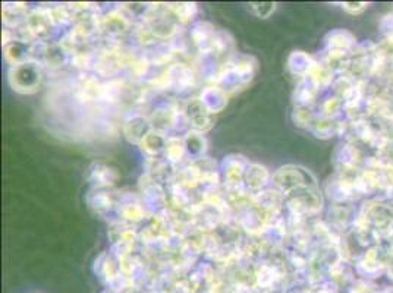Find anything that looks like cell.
I'll return each instance as SVG.
<instances>
[{
    "label": "cell",
    "instance_id": "ffe728a7",
    "mask_svg": "<svg viewBox=\"0 0 393 293\" xmlns=\"http://www.w3.org/2000/svg\"><path fill=\"white\" fill-rule=\"evenodd\" d=\"M184 144L187 149V155L191 157L194 162L203 159L207 153V140L204 138L203 133L189 131L184 137Z\"/></svg>",
    "mask_w": 393,
    "mask_h": 293
},
{
    "label": "cell",
    "instance_id": "d6986e66",
    "mask_svg": "<svg viewBox=\"0 0 393 293\" xmlns=\"http://www.w3.org/2000/svg\"><path fill=\"white\" fill-rule=\"evenodd\" d=\"M288 66H289V71L294 75L301 76V78H307V76H311L312 71L316 69L317 63L314 62L304 52H294L289 56Z\"/></svg>",
    "mask_w": 393,
    "mask_h": 293
},
{
    "label": "cell",
    "instance_id": "8992f818",
    "mask_svg": "<svg viewBox=\"0 0 393 293\" xmlns=\"http://www.w3.org/2000/svg\"><path fill=\"white\" fill-rule=\"evenodd\" d=\"M25 25L36 41H47L52 36V31L58 27L52 17L50 8L43 6L31 10Z\"/></svg>",
    "mask_w": 393,
    "mask_h": 293
},
{
    "label": "cell",
    "instance_id": "6da1fadb",
    "mask_svg": "<svg viewBox=\"0 0 393 293\" xmlns=\"http://www.w3.org/2000/svg\"><path fill=\"white\" fill-rule=\"evenodd\" d=\"M255 71L257 61L254 58L245 54H233L222 66L215 80V85L223 89L226 94H235L251 83Z\"/></svg>",
    "mask_w": 393,
    "mask_h": 293
},
{
    "label": "cell",
    "instance_id": "ac0fdd59",
    "mask_svg": "<svg viewBox=\"0 0 393 293\" xmlns=\"http://www.w3.org/2000/svg\"><path fill=\"white\" fill-rule=\"evenodd\" d=\"M32 44L24 41H14L5 47V59L10 66H18L32 61Z\"/></svg>",
    "mask_w": 393,
    "mask_h": 293
},
{
    "label": "cell",
    "instance_id": "8fae6325",
    "mask_svg": "<svg viewBox=\"0 0 393 293\" xmlns=\"http://www.w3.org/2000/svg\"><path fill=\"white\" fill-rule=\"evenodd\" d=\"M217 32L210 22H197L191 30V40L201 54H207L215 49Z\"/></svg>",
    "mask_w": 393,
    "mask_h": 293
},
{
    "label": "cell",
    "instance_id": "5b68a950",
    "mask_svg": "<svg viewBox=\"0 0 393 293\" xmlns=\"http://www.w3.org/2000/svg\"><path fill=\"white\" fill-rule=\"evenodd\" d=\"M251 163L245 159L244 155L240 154H231L228 157H224V160L220 167V175L223 176L224 185L229 191H237V189H245L244 180H245V173L246 169H248Z\"/></svg>",
    "mask_w": 393,
    "mask_h": 293
},
{
    "label": "cell",
    "instance_id": "9c48e42d",
    "mask_svg": "<svg viewBox=\"0 0 393 293\" xmlns=\"http://www.w3.org/2000/svg\"><path fill=\"white\" fill-rule=\"evenodd\" d=\"M153 131L149 118L141 113H131L123 122L122 132L131 144L140 145L142 140Z\"/></svg>",
    "mask_w": 393,
    "mask_h": 293
},
{
    "label": "cell",
    "instance_id": "7c38bea8",
    "mask_svg": "<svg viewBox=\"0 0 393 293\" xmlns=\"http://www.w3.org/2000/svg\"><path fill=\"white\" fill-rule=\"evenodd\" d=\"M88 180L92 182L93 188L109 189L116 185V182L119 180V173L114 167H110L107 164L94 163L88 171Z\"/></svg>",
    "mask_w": 393,
    "mask_h": 293
},
{
    "label": "cell",
    "instance_id": "e0dca14e",
    "mask_svg": "<svg viewBox=\"0 0 393 293\" xmlns=\"http://www.w3.org/2000/svg\"><path fill=\"white\" fill-rule=\"evenodd\" d=\"M200 101L206 106L211 115L219 113L228 105V94L217 85L206 87L200 94Z\"/></svg>",
    "mask_w": 393,
    "mask_h": 293
},
{
    "label": "cell",
    "instance_id": "484cf974",
    "mask_svg": "<svg viewBox=\"0 0 393 293\" xmlns=\"http://www.w3.org/2000/svg\"><path fill=\"white\" fill-rule=\"evenodd\" d=\"M277 8V3H251L250 9L253 10V14L258 18H268Z\"/></svg>",
    "mask_w": 393,
    "mask_h": 293
},
{
    "label": "cell",
    "instance_id": "7402d4cb",
    "mask_svg": "<svg viewBox=\"0 0 393 293\" xmlns=\"http://www.w3.org/2000/svg\"><path fill=\"white\" fill-rule=\"evenodd\" d=\"M164 159L169 162L171 164H176L179 162H182V159L187 157V149L184 144V138L175 137V135H169L164 145Z\"/></svg>",
    "mask_w": 393,
    "mask_h": 293
},
{
    "label": "cell",
    "instance_id": "4316f807",
    "mask_svg": "<svg viewBox=\"0 0 393 293\" xmlns=\"http://www.w3.org/2000/svg\"><path fill=\"white\" fill-rule=\"evenodd\" d=\"M342 8L351 15H359L368 8V3H341Z\"/></svg>",
    "mask_w": 393,
    "mask_h": 293
},
{
    "label": "cell",
    "instance_id": "5bb4252c",
    "mask_svg": "<svg viewBox=\"0 0 393 293\" xmlns=\"http://www.w3.org/2000/svg\"><path fill=\"white\" fill-rule=\"evenodd\" d=\"M167 71L171 74V81H172L171 89H173V91L182 93L194 87L195 76L193 69H191L187 63H173L171 66H167Z\"/></svg>",
    "mask_w": 393,
    "mask_h": 293
},
{
    "label": "cell",
    "instance_id": "9a60e30c",
    "mask_svg": "<svg viewBox=\"0 0 393 293\" xmlns=\"http://www.w3.org/2000/svg\"><path fill=\"white\" fill-rule=\"evenodd\" d=\"M268 179H270V175H268L267 169L264 166L251 163L248 169H246V173H245V180H244L245 189L248 191L251 195L262 193V191L266 188V185L268 184Z\"/></svg>",
    "mask_w": 393,
    "mask_h": 293
},
{
    "label": "cell",
    "instance_id": "52a82bcc",
    "mask_svg": "<svg viewBox=\"0 0 393 293\" xmlns=\"http://www.w3.org/2000/svg\"><path fill=\"white\" fill-rule=\"evenodd\" d=\"M131 27L129 17L123 12L122 8L111 10V12L100 18L98 32H102L106 40H115L127 34Z\"/></svg>",
    "mask_w": 393,
    "mask_h": 293
},
{
    "label": "cell",
    "instance_id": "4fadbf2b",
    "mask_svg": "<svg viewBox=\"0 0 393 293\" xmlns=\"http://www.w3.org/2000/svg\"><path fill=\"white\" fill-rule=\"evenodd\" d=\"M87 204L94 213L100 214V216L109 214L114 208L118 210V199L114 198V195L107 189L93 188L87 195Z\"/></svg>",
    "mask_w": 393,
    "mask_h": 293
},
{
    "label": "cell",
    "instance_id": "7a4b0ae2",
    "mask_svg": "<svg viewBox=\"0 0 393 293\" xmlns=\"http://www.w3.org/2000/svg\"><path fill=\"white\" fill-rule=\"evenodd\" d=\"M43 80V66L36 61H28L18 66H10L8 81L19 94L36 93Z\"/></svg>",
    "mask_w": 393,
    "mask_h": 293
},
{
    "label": "cell",
    "instance_id": "30bf717a",
    "mask_svg": "<svg viewBox=\"0 0 393 293\" xmlns=\"http://www.w3.org/2000/svg\"><path fill=\"white\" fill-rule=\"evenodd\" d=\"M118 214L129 223H140L149 216L142 201L134 194H123L118 198Z\"/></svg>",
    "mask_w": 393,
    "mask_h": 293
},
{
    "label": "cell",
    "instance_id": "2e32d148",
    "mask_svg": "<svg viewBox=\"0 0 393 293\" xmlns=\"http://www.w3.org/2000/svg\"><path fill=\"white\" fill-rule=\"evenodd\" d=\"M2 14H3L5 28L10 30L24 27L30 17L27 3H3Z\"/></svg>",
    "mask_w": 393,
    "mask_h": 293
},
{
    "label": "cell",
    "instance_id": "ba28073f",
    "mask_svg": "<svg viewBox=\"0 0 393 293\" xmlns=\"http://www.w3.org/2000/svg\"><path fill=\"white\" fill-rule=\"evenodd\" d=\"M182 111L188 120L191 131L204 133L211 129L213 115L206 109V106L201 103L200 98H194V100L188 101Z\"/></svg>",
    "mask_w": 393,
    "mask_h": 293
},
{
    "label": "cell",
    "instance_id": "cb8c5ba5",
    "mask_svg": "<svg viewBox=\"0 0 393 293\" xmlns=\"http://www.w3.org/2000/svg\"><path fill=\"white\" fill-rule=\"evenodd\" d=\"M354 39L351 34L348 32H342V31H334L330 32L328 39H326V44H328V47L330 52L336 53V52H345L346 49H350V46L352 44Z\"/></svg>",
    "mask_w": 393,
    "mask_h": 293
},
{
    "label": "cell",
    "instance_id": "d4e9b609",
    "mask_svg": "<svg viewBox=\"0 0 393 293\" xmlns=\"http://www.w3.org/2000/svg\"><path fill=\"white\" fill-rule=\"evenodd\" d=\"M294 120H295V125L298 127H311L314 123L312 113L306 106H299L298 109H295Z\"/></svg>",
    "mask_w": 393,
    "mask_h": 293
},
{
    "label": "cell",
    "instance_id": "603a6c76",
    "mask_svg": "<svg viewBox=\"0 0 393 293\" xmlns=\"http://www.w3.org/2000/svg\"><path fill=\"white\" fill-rule=\"evenodd\" d=\"M166 8L169 9V12L178 19L179 24L189 22L198 12L195 3H167Z\"/></svg>",
    "mask_w": 393,
    "mask_h": 293
},
{
    "label": "cell",
    "instance_id": "44dd1931",
    "mask_svg": "<svg viewBox=\"0 0 393 293\" xmlns=\"http://www.w3.org/2000/svg\"><path fill=\"white\" fill-rule=\"evenodd\" d=\"M166 141H167V135L153 129L147 137L142 140L140 146L141 150L147 154L149 159H153V157H159L160 154H163Z\"/></svg>",
    "mask_w": 393,
    "mask_h": 293
},
{
    "label": "cell",
    "instance_id": "277c9868",
    "mask_svg": "<svg viewBox=\"0 0 393 293\" xmlns=\"http://www.w3.org/2000/svg\"><path fill=\"white\" fill-rule=\"evenodd\" d=\"M310 179L312 177L306 169H301L297 166H286L279 169V171L273 175V184L280 193L289 195L290 193H294V191L299 188L312 185V182H310Z\"/></svg>",
    "mask_w": 393,
    "mask_h": 293
},
{
    "label": "cell",
    "instance_id": "3957f363",
    "mask_svg": "<svg viewBox=\"0 0 393 293\" xmlns=\"http://www.w3.org/2000/svg\"><path fill=\"white\" fill-rule=\"evenodd\" d=\"M140 188H141V201L142 206L147 211V214L153 217L160 216L167 208V199L164 195V191L162 189L160 184L154 182V180L145 173L140 179Z\"/></svg>",
    "mask_w": 393,
    "mask_h": 293
}]
</instances>
